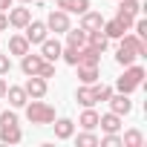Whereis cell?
Here are the masks:
<instances>
[{
    "label": "cell",
    "instance_id": "15",
    "mask_svg": "<svg viewBox=\"0 0 147 147\" xmlns=\"http://www.w3.org/2000/svg\"><path fill=\"white\" fill-rule=\"evenodd\" d=\"M101 32L110 38V40H118L124 32H127V26L118 20V18H113V20H104V26H101Z\"/></svg>",
    "mask_w": 147,
    "mask_h": 147
},
{
    "label": "cell",
    "instance_id": "22",
    "mask_svg": "<svg viewBox=\"0 0 147 147\" xmlns=\"http://www.w3.org/2000/svg\"><path fill=\"white\" fill-rule=\"evenodd\" d=\"M118 15L138 18L141 15V3H138V0H118Z\"/></svg>",
    "mask_w": 147,
    "mask_h": 147
},
{
    "label": "cell",
    "instance_id": "17",
    "mask_svg": "<svg viewBox=\"0 0 147 147\" xmlns=\"http://www.w3.org/2000/svg\"><path fill=\"white\" fill-rule=\"evenodd\" d=\"M55 6L63 9V12H75V15H84L90 9V0H55Z\"/></svg>",
    "mask_w": 147,
    "mask_h": 147
},
{
    "label": "cell",
    "instance_id": "19",
    "mask_svg": "<svg viewBox=\"0 0 147 147\" xmlns=\"http://www.w3.org/2000/svg\"><path fill=\"white\" fill-rule=\"evenodd\" d=\"M75 101L81 107H95V95H92V84H81L75 90Z\"/></svg>",
    "mask_w": 147,
    "mask_h": 147
},
{
    "label": "cell",
    "instance_id": "18",
    "mask_svg": "<svg viewBox=\"0 0 147 147\" xmlns=\"http://www.w3.org/2000/svg\"><path fill=\"white\" fill-rule=\"evenodd\" d=\"M87 46H92V49L104 52V49L110 46V38H107L101 29H95V32H87Z\"/></svg>",
    "mask_w": 147,
    "mask_h": 147
},
{
    "label": "cell",
    "instance_id": "23",
    "mask_svg": "<svg viewBox=\"0 0 147 147\" xmlns=\"http://www.w3.org/2000/svg\"><path fill=\"white\" fill-rule=\"evenodd\" d=\"M9 52H12V55H26V52H29V40H26L23 35H12V38H9Z\"/></svg>",
    "mask_w": 147,
    "mask_h": 147
},
{
    "label": "cell",
    "instance_id": "35",
    "mask_svg": "<svg viewBox=\"0 0 147 147\" xmlns=\"http://www.w3.org/2000/svg\"><path fill=\"white\" fill-rule=\"evenodd\" d=\"M20 3H26V6H29V3H38V0H20Z\"/></svg>",
    "mask_w": 147,
    "mask_h": 147
},
{
    "label": "cell",
    "instance_id": "14",
    "mask_svg": "<svg viewBox=\"0 0 147 147\" xmlns=\"http://www.w3.org/2000/svg\"><path fill=\"white\" fill-rule=\"evenodd\" d=\"M101 26H104L101 12H90V9H87V12L81 15V29H84V32H95V29H101Z\"/></svg>",
    "mask_w": 147,
    "mask_h": 147
},
{
    "label": "cell",
    "instance_id": "9",
    "mask_svg": "<svg viewBox=\"0 0 147 147\" xmlns=\"http://www.w3.org/2000/svg\"><path fill=\"white\" fill-rule=\"evenodd\" d=\"M107 104H110V110L115 113V115H127L130 110H133V101H130V95H124V92H113L110 98H107Z\"/></svg>",
    "mask_w": 147,
    "mask_h": 147
},
{
    "label": "cell",
    "instance_id": "1",
    "mask_svg": "<svg viewBox=\"0 0 147 147\" xmlns=\"http://www.w3.org/2000/svg\"><path fill=\"white\" fill-rule=\"evenodd\" d=\"M118 40H121V46L115 52V63L118 66H130V63H136L138 58L147 55V40H141L136 32L133 35H121Z\"/></svg>",
    "mask_w": 147,
    "mask_h": 147
},
{
    "label": "cell",
    "instance_id": "33",
    "mask_svg": "<svg viewBox=\"0 0 147 147\" xmlns=\"http://www.w3.org/2000/svg\"><path fill=\"white\" fill-rule=\"evenodd\" d=\"M12 9V0H0V12H9Z\"/></svg>",
    "mask_w": 147,
    "mask_h": 147
},
{
    "label": "cell",
    "instance_id": "4",
    "mask_svg": "<svg viewBox=\"0 0 147 147\" xmlns=\"http://www.w3.org/2000/svg\"><path fill=\"white\" fill-rule=\"evenodd\" d=\"M141 84H144V66L130 63V66H124V75L115 81V90L124 92V95H130V92H136Z\"/></svg>",
    "mask_w": 147,
    "mask_h": 147
},
{
    "label": "cell",
    "instance_id": "8",
    "mask_svg": "<svg viewBox=\"0 0 147 147\" xmlns=\"http://www.w3.org/2000/svg\"><path fill=\"white\" fill-rule=\"evenodd\" d=\"M9 26H15V29H23L29 20H32V9L26 6V3H20V6H15V9H9Z\"/></svg>",
    "mask_w": 147,
    "mask_h": 147
},
{
    "label": "cell",
    "instance_id": "5",
    "mask_svg": "<svg viewBox=\"0 0 147 147\" xmlns=\"http://www.w3.org/2000/svg\"><path fill=\"white\" fill-rule=\"evenodd\" d=\"M23 29H26V35H23V38L29 40V46H40V43L49 38V29H46V23H43V20H29Z\"/></svg>",
    "mask_w": 147,
    "mask_h": 147
},
{
    "label": "cell",
    "instance_id": "13",
    "mask_svg": "<svg viewBox=\"0 0 147 147\" xmlns=\"http://www.w3.org/2000/svg\"><path fill=\"white\" fill-rule=\"evenodd\" d=\"M52 127H55V138H61V141L75 136V121H72V118H58Z\"/></svg>",
    "mask_w": 147,
    "mask_h": 147
},
{
    "label": "cell",
    "instance_id": "27",
    "mask_svg": "<svg viewBox=\"0 0 147 147\" xmlns=\"http://www.w3.org/2000/svg\"><path fill=\"white\" fill-rule=\"evenodd\" d=\"M78 147H98V136L92 133V130H84V133H78Z\"/></svg>",
    "mask_w": 147,
    "mask_h": 147
},
{
    "label": "cell",
    "instance_id": "2",
    "mask_svg": "<svg viewBox=\"0 0 147 147\" xmlns=\"http://www.w3.org/2000/svg\"><path fill=\"white\" fill-rule=\"evenodd\" d=\"M23 107H26V118H29V124L46 127V124L55 121V107L46 104V101H40V98H29Z\"/></svg>",
    "mask_w": 147,
    "mask_h": 147
},
{
    "label": "cell",
    "instance_id": "30",
    "mask_svg": "<svg viewBox=\"0 0 147 147\" xmlns=\"http://www.w3.org/2000/svg\"><path fill=\"white\" fill-rule=\"evenodd\" d=\"M98 144L101 147H121V136L118 133H107L104 138H98Z\"/></svg>",
    "mask_w": 147,
    "mask_h": 147
},
{
    "label": "cell",
    "instance_id": "11",
    "mask_svg": "<svg viewBox=\"0 0 147 147\" xmlns=\"http://www.w3.org/2000/svg\"><path fill=\"white\" fill-rule=\"evenodd\" d=\"M98 63H101V52L84 43V46L78 49V63H75V66H98Z\"/></svg>",
    "mask_w": 147,
    "mask_h": 147
},
{
    "label": "cell",
    "instance_id": "3",
    "mask_svg": "<svg viewBox=\"0 0 147 147\" xmlns=\"http://www.w3.org/2000/svg\"><path fill=\"white\" fill-rule=\"evenodd\" d=\"M20 69H23V75H40L46 81L55 75V63H49V61H43L40 55H32V52L20 55Z\"/></svg>",
    "mask_w": 147,
    "mask_h": 147
},
{
    "label": "cell",
    "instance_id": "29",
    "mask_svg": "<svg viewBox=\"0 0 147 147\" xmlns=\"http://www.w3.org/2000/svg\"><path fill=\"white\" fill-rule=\"evenodd\" d=\"M61 58H63L69 66H75V63H78V49H75V46H63V49H61Z\"/></svg>",
    "mask_w": 147,
    "mask_h": 147
},
{
    "label": "cell",
    "instance_id": "24",
    "mask_svg": "<svg viewBox=\"0 0 147 147\" xmlns=\"http://www.w3.org/2000/svg\"><path fill=\"white\" fill-rule=\"evenodd\" d=\"M78 124H81L84 130H95V127H98V113H95L92 107H84V113H81Z\"/></svg>",
    "mask_w": 147,
    "mask_h": 147
},
{
    "label": "cell",
    "instance_id": "32",
    "mask_svg": "<svg viewBox=\"0 0 147 147\" xmlns=\"http://www.w3.org/2000/svg\"><path fill=\"white\" fill-rule=\"evenodd\" d=\"M3 29H9V18H6V12H0V32Z\"/></svg>",
    "mask_w": 147,
    "mask_h": 147
},
{
    "label": "cell",
    "instance_id": "10",
    "mask_svg": "<svg viewBox=\"0 0 147 147\" xmlns=\"http://www.w3.org/2000/svg\"><path fill=\"white\" fill-rule=\"evenodd\" d=\"M61 43L55 40V38H46L43 43H40V58L43 61H49V63H55V61H61Z\"/></svg>",
    "mask_w": 147,
    "mask_h": 147
},
{
    "label": "cell",
    "instance_id": "31",
    "mask_svg": "<svg viewBox=\"0 0 147 147\" xmlns=\"http://www.w3.org/2000/svg\"><path fill=\"white\" fill-rule=\"evenodd\" d=\"M9 69H12V58L9 55H0V75H6Z\"/></svg>",
    "mask_w": 147,
    "mask_h": 147
},
{
    "label": "cell",
    "instance_id": "12",
    "mask_svg": "<svg viewBox=\"0 0 147 147\" xmlns=\"http://www.w3.org/2000/svg\"><path fill=\"white\" fill-rule=\"evenodd\" d=\"M0 141L3 144H20L23 141V130L18 124H0Z\"/></svg>",
    "mask_w": 147,
    "mask_h": 147
},
{
    "label": "cell",
    "instance_id": "25",
    "mask_svg": "<svg viewBox=\"0 0 147 147\" xmlns=\"http://www.w3.org/2000/svg\"><path fill=\"white\" fill-rule=\"evenodd\" d=\"M121 144H124V147H141V144H144L141 130H127V133L121 136Z\"/></svg>",
    "mask_w": 147,
    "mask_h": 147
},
{
    "label": "cell",
    "instance_id": "34",
    "mask_svg": "<svg viewBox=\"0 0 147 147\" xmlns=\"http://www.w3.org/2000/svg\"><path fill=\"white\" fill-rule=\"evenodd\" d=\"M6 87H9V84L3 81V75H0V98H6Z\"/></svg>",
    "mask_w": 147,
    "mask_h": 147
},
{
    "label": "cell",
    "instance_id": "20",
    "mask_svg": "<svg viewBox=\"0 0 147 147\" xmlns=\"http://www.w3.org/2000/svg\"><path fill=\"white\" fill-rule=\"evenodd\" d=\"M63 35H66V46H75V49H81V46L87 43V32H84L81 26H78V29H72V26H69Z\"/></svg>",
    "mask_w": 147,
    "mask_h": 147
},
{
    "label": "cell",
    "instance_id": "6",
    "mask_svg": "<svg viewBox=\"0 0 147 147\" xmlns=\"http://www.w3.org/2000/svg\"><path fill=\"white\" fill-rule=\"evenodd\" d=\"M46 29L49 32H66L69 29V12H63V9H52L49 15H46Z\"/></svg>",
    "mask_w": 147,
    "mask_h": 147
},
{
    "label": "cell",
    "instance_id": "26",
    "mask_svg": "<svg viewBox=\"0 0 147 147\" xmlns=\"http://www.w3.org/2000/svg\"><path fill=\"white\" fill-rule=\"evenodd\" d=\"M78 78H81V84H95L98 81V66H78Z\"/></svg>",
    "mask_w": 147,
    "mask_h": 147
},
{
    "label": "cell",
    "instance_id": "28",
    "mask_svg": "<svg viewBox=\"0 0 147 147\" xmlns=\"http://www.w3.org/2000/svg\"><path fill=\"white\" fill-rule=\"evenodd\" d=\"M92 95H95V104H98V101H107V98L113 95V87H107V84H98V81H95V84H92Z\"/></svg>",
    "mask_w": 147,
    "mask_h": 147
},
{
    "label": "cell",
    "instance_id": "21",
    "mask_svg": "<svg viewBox=\"0 0 147 147\" xmlns=\"http://www.w3.org/2000/svg\"><path fill=\"white\" fill-rule=\"evenodd\" d=\"M6 95H9V104L18 110V107H23L26 101H29V95H26V90L23 87H6Z\"/></svg>",
    "mask_w": 147,
    "mask_h": 147
},
{
    "label": "cell",
    "instance_id": "16",
    "mask_svg": "<svg viewBox=\"0 0 147 147\" xmlns=\"http://www.w3.org/2000/svg\"><path fill=\"white\" fill-rule=\"evenodd\" d=\"M98 127H101L104 133H118V130H121V115H115V113L110 110L107 115H98Z\"/></svg>",
    "mask_w": 147,
    "mask_h": 147
},
{
    "label": "cell",
    "instance_id": "7",
    "mask_svg": "<svg viewBox=\"0 0 147 147\" xmlns=\"http://www.w3.org/2000/svg\"><path fill=\"white\" fill-rule=\"evenodd\" d=\"M23 90H26L29 98H43V95L49 92V84H46V78H40V75H26Z\"/></svg>",
    "mask_w": 147,
    "mask_h": 147
}]
</instances>
